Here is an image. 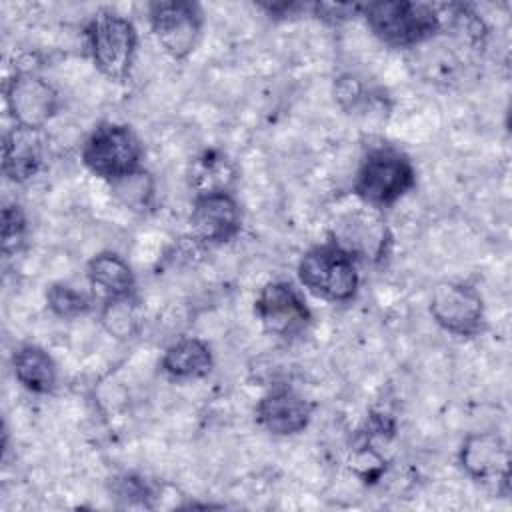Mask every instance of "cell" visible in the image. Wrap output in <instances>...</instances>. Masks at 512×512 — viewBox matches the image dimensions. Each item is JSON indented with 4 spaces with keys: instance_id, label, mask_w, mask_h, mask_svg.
Instances as JSON below:
<instances>
[{
    "instance_id": "obj_5",
    "label": "cell",
    "mask_w": 512,
    "mask_h": 512,
    "mask_svg": "<svg viewBox=\"0 0 512 512\" xmlns=\"http://www.w3.org/2000/svg\"><path fill=\"white\" fill-rule=\"evenodd\" d=\"M86 34L94 66L110 80L128 78L138 44L134 24L112 10H102L90 20Z\"/></svg>"
},
{
    "instance_id": "obj_2",
    "label": "cell",
    "mask_w": 512,
    "mask_h": 512,
    "mask_svg": "<svg viewBox=\"0 0 512 512\" xmlns=\"http://www.w3.org/2000/svg\"><path fill=\"white\" fill-rule=\"evenodd\" d=\"M416 184V172L406 154L390 146L372 148L354 180V194L370 208H386Z\"/></svg>"
},
{
    "instance_id": "obj_19",
    "label": "cell",
    "mask_w": 512,
    "mask_h": 512,
    "mask_svg": "<svg viewBox=\"0 0 512 512\" xmlns=\"http://www.w3.org/2000/svg\"><path fill=\"white\" fill-rule=\"evenodd\" d=\"M48 308L60 318H78L90 310V300L68 284H52L46 290Z\"/></svg>"
},
{
    "instance_id": "obj_3",
    "label": "cell",
    "mask_w": 512,
    "mask_h": 512,
    "mask_svg": "<svg viewBox=\"0 0 512 512\" xmlns=\"http://www.w3.org/2000/svg\"><path fill=\"white\" fill-rule=\"evenodd\" d=\"M298 278L314 296L330 302H346L358 290L356 262L334 242L310 248L298 264Z\"/></svg>"
},
{
    "instance_id": "obj_20",
    "label": "cell",
    "mask_w": 512,
    "mask_h": 512,
    "mask_svg": "<svg viewBox=\"0 0 512 512\" xmlns=\"http://www.w3.org/2000/svg\"><path fill=\"white\" fill-rule=\"evenodd\" d=\"M102 322L106 330L116 338H130L138 328V314L132 298L112 300L104 304Z\"/></svg>"
},
{
    "instance_id": "obj_7",
    "label": "cell",
    "mask_w": 512,
    "mask_h": 512,
    "mask_svg": "<svg viewBox=\"0 0 512 512\" xmlns=\"http://www.w3.org/2000/svg\"><path fill=\"white\" fill-rule=\"evenodd\" d=\"M148 14L158 44L174 60L186 58L196 48L202 32V14L196 4L180 0L152 2Z\"/></svg>"
},
{
    "instance_id": "obj_6",
    "label": "cell",
    "mask_w": 512,
    "mask_h": 512,
    "mask_svg": "<svg viewBox=\"0 0 512 512\" xmlns=\"http://www.w3.org/2000/svg\"><path fill=\"white\" fill-rule=\"evenodd\" d=\"M430 314L438 326L456 336H476L484 328V300L464 282H440L430 298Z\"/></svg>"
},
{
    "instance_id": "obj_15",
    "label": "cell",
    "mask_w": 512,
    "mask_h": 512,
    "mask_svg": "<svg viewBox=\"0 0 512 512\" xmlns=\"http://www.w3.org/2000/svg\"><path fill=\"white\" fill-rule=\"evenodd\" d=\"M86 276H88L90 288L98 298L104 300V304L112 300L132 298V292H134L132 268L122 256L114 252L96 254L86 266Z\"/></svg>"
},
{
    "instance_id": "obj_16",
    "label": "cell",
    "mask_w": 512,
    "mask_h": 512,
    "mask_svg": "<svg viewBox=\"0 0 512 512\" xmlns=\"http://www.w3.org/2000/svg\"><path fill=\"white\" fill-rule=\"evenodd\" d=\"M12 368L16 380L30 392L48 394L56 386V364L52 356L36 344L20 346L12 356Z\"/></svg>"
},
{
    "instance_id": "obj_13",
    "label": "cell",
    "mask_w": 512,
    "mask_h": 512,
    "mask_svg": "<svg viewBox=\"0 0 512 512\" xmlns=\"http://www.w3.org/2000/svg\"><path fill=\"white\" fill-rule=\"evenodd\" d=\"M258 422L272 434L290 436L302 432L312 418V404L288 386L272 388L256 408Z\"/></svg>"
},
{
    "instance_id": "obj_4",
    "label": "cell",
    "mask_w": 512,
    "mask_h": 512,
    "mask_svg": "<svg viewBox=\"0 0 512 512\" xmlns=\"http://www.w3.org/2000/svg\"><path fill=\"white\" fill-rule=\"evenodd\" d=\"M142 144L126 124L104 122L92 130L82 146L86 168L110 182L140 170Z\"/></svg>"
},
{
    "instance_id": "obj_14",
    "label": "cell",
    "mask_w": 512,
    "mask_h": 512,
    "mask_svg": "<svg viewBox=\"0 0 512 512\" xmlns=\"http://www.w3.org/2000/svg\"><path fill=\"white\" fill-rule=\"evenodd\" d=\"M44 162V146L40 130L14 126L4 138L2 170L14 182H26L38 174Z\"/></svg>"
},
{
    "instance_id": "obj_17",
    "label": "cell",
    "mask_w": 512,
    "mask_h": 512,
    "mask_svg": "<svg viewBox=\"0 0 512 512\" xmlns=\"http://www.w3.org/2000/svg\"><path fill=\"white\" fill-rule=\"evenodd\" d=\"M188 180L196 196L230 192V186L236 180V170L222 152L206 150L190 164Z\"/></svg>"
},
{
    "instance_id": "obj_9",
    "label": "cell",
    "mask_w": 512,
    "mask_h": 512,
    "mask_svg": "<svg viewBox=\"0 0 512 512\" xmlns=\"http://www.w3.org/2000/svg\"><path fill=\"white\" fill-rule=\"evenodd\" d=\"M254 308L264 330L280 338L302 334L312 320L306 302L286 282L266 284L260 290Z\"/></svg>"
},
{
    "instance_id": "obj_8",
    "label": "cell",
    "mask_w": 512,
    "mask_h": 512,
    "mask_svg": "<svg viewBox=\"0 0 512 512\" xmlns=\"http://www.w3.org/2000/svg\"><path fill=\"white\" fill-rule=\"evenodd\" d=\"M56 88L34 72H16L6 86V106L20 128L42 130L58 110Z\"/></svg>"
},
{
    "instance_id": "obj_11",
    "label": "cell",
    "mask_w": 512,
    "mask_h": 512,
    "mask_svg": "<svg viewBox=\"0 0 512 512\" xmlns=\"http://www.w3.org/2000/svg\"><path fill=\"white\" fill-rule=\"evenodd\" d=\"M460 464L466 474L484 484H496L508 494V448L500 434L478 432L464 440Z\"/></svg>"
},
{
    "instance_id": "obj_22",
    "label": "cell",
    "mask_w": 512,
    "mask_h": 512,
    "mask_svg": "<svg viewBox=\"0 0 512 512\" xmlns=\"http://www.w3.org/2000/svg\"><path fill=\"white\" fill-rule=\"evenodd\" d=\"M26 238V218L16 204H8L2 210V250L6 256L16 254Z\"/></svg>"
},
{
    "instance_id": "obj_10",
    "label": "cell",
    "mask_w": 512,
    "mask_h": 512,
    "mask_svg": "<svg viewBox=\"0 0 512 512\" xmlns=\"http://www.w3.org/2000/svg\"><path fill=\"white\" fill-rule=\"evenodd\" d=\"M240 224V206L230 192H216L194 198L190 228L196 240L208 244L228 242L240 232Z\"/></svg>"
},
{
    "instance_id": "obj_21",
    "label": "cell",
    "mask_w": 512,
    "mask_h": 512,
    "mask_svg": "<svg viewBox=\"0 0 512 512\" xmlns=\"http://www.w3.org/2000/svg\"><path fill=\"white\" fill-rule=\"evenodd\" d=\"M112 186L116 188L118 196L134 208H144L148 206L150 198H152V180L148 178V174L144 170H136L120 180H114Z\"/></svg>"
},
{
    "instance_id": "obj_18",
    "label": "cell",
    "mask_w": 512,
    "mask_h": 512,
    "mask_svg": "<svg viewBox=\"0 0 512 512\" xmlns=\"http://www.w3.org/2000/svg\"><path fill=\"white\" fill-rule=\"evenodd\" d=\"M212 352L198 338L174 342L162 358V368L174 378H202L212 370Z\"/></svg>"
},
{
    "instance_id": "obj_23",
    "label": "cell",
    "mask_w": 512,
    "mask_h": 512,
    "mask_svg": "<svg viewBox=\"0 0 512 512\" xmlns=\"http://www.w3.org/2000/svg\"><path fill=\"white\" fill-rule=\"evenodd\" d=\"M360 10V6L356 4H328V2H320L314 4V14L322 20H328L332 24H338L342 20H348L350 16H354Z\"/></svg>"
},
{
    "instance_id": "obj_12",
    "label": "cell",
    "mask_w": 512,
    "mask_h": 512,
    "mask_svg": "<svg viewBox=\"0 0 512 512\" xmlns=\"http://www.w3.org/2000/svg\"><path fill=\"white\" fill-rule=\"evenodd\" d=\"M334 244L352 258H378L386 244V226L370 206L362 204L334 224Z\"/></svg>"
},
{
    "instance_id": "obj_1",
    "label": "cell",
    "mask_w": 512,
    "mask_h": 512,
    "mask_svg": "<svg viewBox=\"0 0 512 512\" xmlns=\"http://www.w3.org/2000/svg\"><path fill=\"white\" fill-rule=\"evenodd\" d=\"M368 28L384 44L416 48L440 32L436 4L424 2H370L360 8Z\"/></svg>"
}]
</instances>
